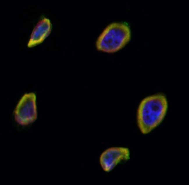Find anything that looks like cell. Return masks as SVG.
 I'll return each instance as SVG.
<instances>
[{
    "instance_id": "cell-1",
    "label": "cell",
    "mask_w": 189,
    "mask_h": 185,
    "mask_svg": "<svg viewBox=\"0 0 189 185\" xmlns=\"http://www.w3.org/2000/svg\"><path fill=\"white\" fill-rule=\"evenodd\" d=\"M165 95L158 93L147 96L140 102L137 112V122L140 132L149 134L163 120L167 110Z\"/></svg>"
},
{
    "instance_id": "cell-2",
    "label": "cell",
    "mask_w": 189,
    "mask_h": 185,
    "mask_svg": "<svg viewBox=\"0 0 189 185\" xmlns=\"http://www.w3.org/2000/svg\"><path fill=\"white\" fill-rule=\"evenodd\" d=\"M131 37L130 27L126 23L114 22L108 24L98 37L97 49L101 51L113 53L123 48Z\"/></svg>"
},
{
    "instance_id": "cell-3",
    "label": "cell",
    "mask_w": 189,
    "mask_h": 185,
    "mask_svg": "<svg viewBox=\"0 0 189 185\" xmlns=\"http://www.w3.org/2000/svg\"><path fill=\"white\" fill-rule=\"evenodd\" d=\"M36 96L33 92L23 95L17 103L14 112L15 119L19 124L29 125L37 119Z\"/></svg>"
},
{
    "instance_id": "cell-4",
    "label": "cell",
    "mask_w": 189,
    "mask_h": 185,
    "mask_svg": "<svg viewBox=\"0 0 189 185\" xmlns=\"http://www.w3.org/2000/svg\"><path fill=\"white\" fill-rule=\"evenodd\" d=\"M130 158L129 149L121 147H112L104 151L100 155L99 163L105 172L112 170L119 163L126 161Z\"/></svg>"
},
{
    "instance_id": "cell-5",
    "label": "cell",
    "mask_w": 189,
    "mask_h": 185,
    "mask_svg": "<svg viewBox=\"0 0 189 185\" xmlns=\"http://www.w3.org/2000/svg\"><path fill=\"white\" fill-rule=\"evenodd\" d=\"M52 24L50 20L46 17L42 18L34 27L27 43L29 48L41 43L50 34Z\"/></svg>"
}]
</instances>
